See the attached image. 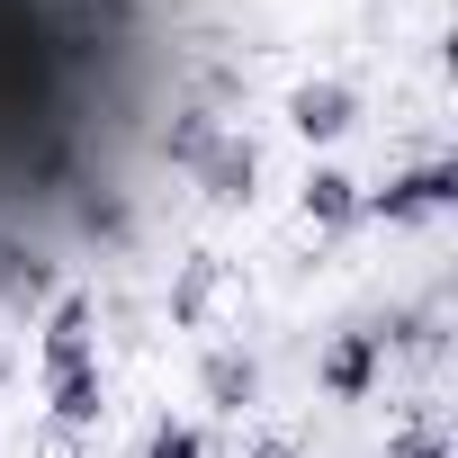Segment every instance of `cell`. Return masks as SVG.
Returning a JSON list of instances; mask_svg holds the SVG:
<instances>
[{"mask_svg":"<svg viewBox=\"0 0 458 458\" xmlns=\"http://www.w3.org/2000/svg\"><path fill=\"white\" fill-rule=\"evenodd\" d=\"M243 458H297V440H252Z\"/></svg>","mask_w":458,"mask_h":458,"instance_id":"obj_12","label":"cell"},{"mask_svg":"<svg viewBox=\"0 0 458 458\" xmlns=\"http://www.w3.org/2000/svg\"><path fill=\"white\" fill-rule=\"evenodd\" d=\"M377 369H386V324H351L333 351H324V386L351 404V395H369L377 386Z\"/></svg>","mask_w":458,"mask_h":458,"instance_id":"obj_3","label":"cell"},{"mask_svg":"<svg viewBox=\"0 0 458 458\" xmlns=\"http://www.w3.org/2000/svg\"><path fill=\"white\" fill-rule=\"evenodd\" d=\"M46 297H55V261L28 252V243H0V306H10V315H37Z\"/></svg>","mask_w":458,"mask_h":458,"instance_id":"obj_6","label":"cell"},{"mask_svg":"<svg viewBox=\"0 0 458 458\" xmlns=\"http://www.w3.org/2000/svg\"><path fill=\"white\" fill-rule=\"evenodd\" d=\"M458 198V162H413V171H395L386 189H360V216H386V225H422V216H440Z\"/></svg>","mask_w":458,"mask_h":458,"instance_id":"obj_2","label":"cell"},{"mask_svg":"<svg viewBox=\"0 0 458 458\" xmlns=\"http://www.w3.org/2000/svg\"><path fill=\"white\" fill-rule=\"evenodd\" d=\"M306 225H360V180L351 171H315L306 180Z\"/></svg>","mask_w":458,"mask_h":458,"instance_id":"obj_8","label":"cell"},{"mask_svg":"<svg viewBox=\"0 0 458 458\" xmlns=\"http://www.w3.org/2000/svg\"><path fill=\"white\" fill-rule=\"evenodd\" d=\"M90 297H64L46 315V386H55V422L81 431L99 422V333H90Z\"/></svg>","mask_w":458,"mask_h":458,"instance_id":"obj_1","label":"cell"},{"mask_svg":"<svg viewBox=\"0 0 458 458\" xmlns=\"http://www.w3.org/2000/svg\"><path fill=\"white\" fill-rule=\"evenodd\" d=\"M252 395H261V369H252L243 351H207V404H216V413H243Z\"/></svg>","mask_w":458,"mask_h":458,"instance_id":"obj_7","label":"cell"},{"mask_svg":"<svg viewBox=\"0 0 458 458\" xmlns=\"http://www.w3.org/2000/svg\"><path fill=\"white\" fill-rule=\"evenodd\" d=\"M144 458H207V440H198L189 422H162V431L144 440Z\"/></svg>","mask_w":458,"mask_h":458,"instance_id":"obj_10","label":"cell"},{"mask_svg":"<svg viewBox=\"0 0 458 458\" xmlns=\"http://www.w3.org/2000/svg\"><path fill=\"white\" fill-rule=\"evenodd\" d=\"M386 458H449V440H440V431H395Z\"/></svg>","mask_w":458,"mask_h":458,"instance_id":"obj_11","label":"cell"},{"mask_svg":"<svg viewBox=\"0 0 458 458\" xmlns=\"http://www.w3.org/2000/svg\"><path fill=\"white\" fill-rule=\"evenodd\" d=\"M351 117H360V99H351L342 81H306V90L288 99V126H297L306 144H333V135H351Z\"/></svg>","mask_w":458,"mask_h":458,"instance_id":"obj_5","label":"cell"},{"mask_svg":"<svg viewBox=\"0 0 458 458\" xmlns=\"http://www.w3.org/2000/svg\"><path fill=\"white\" fill-rule=\"evenodd\" d=\"M189 171L207 180V198H216V207H243V198H252V180H261V144H252V135H216Z\"/></svg>","mask_w":458,"mask_h":458,"instance_id":"obj_4","label":"cell"},{"mask_svg":"<svg viewBox=\"0 0 458 458\" xmlns=\"http://www.w3.org/2000/svg\"><path fill=\"white\" fill-rule=\"evenodd\" d=\"M207 297H216V261H189V279H180L171 315H180V324H198V315H207Z\"/></svg>","mask_w":458,"mask_h":458,"instance_id":"obj_9","label":"cell"}]
</instances>
